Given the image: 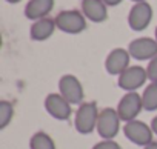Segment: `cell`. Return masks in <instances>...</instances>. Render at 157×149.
I'll use <instances>...</instances> for the list:
<instances>
[{"label": "cell", "mask_w": 157, "mask_h": 149, "mask_svg": "<svg viewBox=\"0 0 157 149\" xmlns=\"http://www.w3.org/2000/svg\"><path fill=\"white\" fill-rule=\"evenodd\" d=\"M99 108L96 102H83L78 106L74 118L75 129L80 134H91L97 129V120H99Z\"/></svg>", "instance_id": "obj_1"}, {"label": "cell", "mask_w": 157, "mask_h": 149, "mask_svg": "<svg viewBox=\"0 0 157 149\" xmlns=\"http://www.w3.org/2000/svg\"><path fill=\"white\" fill-rule=\"evenodd\" d=\"M151 128H152L154 134H157V117H154V118H152V121H151Z\"/></svg>", "instance_id": "obj_21"}, {"label": "cell", "mask_w": 157, "mask_h": 149, "mask_svg": "<svg viewBox=\"0 0 157 149\" xmlns=\"http://www.w3.org/2000/svg\"><path fill=\"white\" fill-rule=\"evenodd\" d=\"M31 149H56L54 140L46 132H36L29 140Z\"/></svg>", "instance_id": "obj_16"}, {"label": "cell", "mask_w": 157, "mask_h": 149, "mask_svg": "<svg viewBox=\"0 0 157 149\" xmlns=\"http://www.w3.org/2000/svg\"><path fill=\"white\" fill-rule=\"evenodd\" d=\"M142 109H143L142 95H139L137 92H126L117 105V112H119L122 121H125V123L136 120Z\"/></svg>", "instance_id": "obj_7"}, {"label": "cell", "mask_w": 157, "mask_h": 149, "mask_svg": "<svg viewBox=\"0 0 157 149\" xmlns=\"http://www.w3.org/2000/svg\"><path fill=\"white\" fill-rule=\"evenodd\" d=\"M142 102H143V109L146 111L157 109V82H149V85L143 89Z\"/></svg>", "instance_id": "obj_15"}, {"label": "cell", "mask_w": 157, "mask_h": 149, "mask_svg": "<svg viewBox=\"0 0 157 149\" xmlns=\"http://www.w3.org/2000/svg\"><path fill=\"white\" fill-rule=\"evenodd\" d=\"M151 19H152V8L148 2L136 3L128 14V23L132 31H143L151 23Z\"/></svg>", "instance_id": "obj_9"}, {"label": "cell", "mask_w": 157, "mask_h": 149, "mask_svg": "<svg viewBox=\"0 0 157 149\" xmlns=\"http://www.w3.org/2000/svg\"><path fill=\"white\" fill-rule=\"evenodd\" d=\"M6 2H10V3H19L20 0H6Z\"/></svg>", "instance_id": "obj_23"}, {"label": "cell", "mask_w": 157, "mask_h": 149, "mask_svg": "<svg viewBox=\"0 0 157 149\" xmlns=\"http://www.w3.org/2000/svg\"><path fill=\"white\" fill-rule=\"evenodd\" d=\"M146 72H148V80L149 82H157V55L152 60H149Z\"/></svg>", "instance_id": "obj_18"}, {"label": "cell", "mask_w": 157, "mask_h": 149, "mask_svg": "<svg viewBox=\"0 0 157 149\" xmlns=\"http://www.w3.org/2000/svg\"><path fill=\"white\" fill-rule=\"evenodd\" d=\"M129 58L131 54L129 51L123 48H116L113 49L105 60V69L111 76H120L122 72H125L129 68Z\"/></svg>", "instance_id": "obj_11"}, {"label": "cell", "mask_w": 157, "mask_h": 149, "mask_svg": "<svg viewBox=\"0 0 157 149\" xmlns=\"http://www.w3.org/2000/svg\"><path fill=\"white\" fill-rule=\"evenodd\" d=\"M93 149H122L120 144L114 140H102L93 146Z\"/></svg>", "instance_id": "obj_19"}, {"label": "cell", "mask_w": 157, "mask_h": 149, "mask_svg": "<svg viewBox=\"0 0 157 149\" xmlns=\"http://www.w3.org/2000/svg\"><path fill=\"white\" fill-rule=\"evenodd\" d=\"M59 92L71 103V105H78L83 103L85 91L83 86L75 76L72 74H66L59 80Z\"/></svg>", "instance_id": "obj_5"}, {"label": "cell", "mask_w": 157, "mask_h": 149, "mask_svg": "<svg viewBox=\"0 0 157 149\" xmlns=\"http://www.w3.org/2000/svg\"><path fill=\"white\" fill-rule=\"evenodd\" d=\"M134 3H140V2H146V0H132Z\"/></svg>", "instance_id": "obj_24"}, {"label": "cell", "mask_w": 157, "mask_h": 149, "mask_svg": "<svg viewBox=\"0 0 157 149\" xmlns=\"http://www.w3.org/2000/svg\"><path fill=\"white\" fill-rule=\"evenodd\" d=\"M128 51L136 60H152L157 55V42L155 39L140 37L129 43Z\"/></svg>", "instance_id": "obj_10"}, {"label": "cell", "mask_w": 157, "mask_h": 149, "mask_svg": "<svg viewBox=\"0 0 157 149\" xmlns=\"http://www.w3.org/2000/svg\"><path fill=\"white\" fill-rule=\"evenodd\" d=\"M148 80V72L142 66H129L119 76V86L128 92H136Z\"/></svg>", "instance_id": "obj_6"}, {"label": "cell", "mask_w": 157, "mask_h": 149, "mask_svg": "<svg viewBox=\"0 0 157 149\" xmlns=\"http://www.w3.org/2000/svg\"><path fill=\"white\" fill-rule=\"evenodd\" d=\"M123 134L134 144L145 147L149 143H152V134H154V131L145 121H140V120L136 118V120H131V121H126L125 123Z\"/></svg>", "instance_id": "obj_4"}, {"label": "cell", "mask_w": 157, "mask_h": 149, "mask_svg": "<svg viewBox=\"0 0 157 149\" xmlns=\"http://www.w3.org/2000/svg\"><path fill=\"white\" fill-rule=\"evenodd\" d=\"M103 2H105L108 6H117V5L122 2V0H103Z\"/></svg>", "instance_id": "obj_20"}, {"label": "cell", "mask_w": 157, "mask_h": 149, "mask_svg": "<svg viewBox=\"0 0 157 149\" xmlns=\"http://www.w3.org/2000/svg\"><path fill=\"white\" fill-rule=\"evenodd\" d=\"M155 42H157V28H155Z\"/></svg>", "instance_id": "obj_25"}, {"label": "cell", "mask_w": 157, "mask_h": 149, "mask_svg": "<svg viewBox=\"0 0 157 149\" xmlns=\"http://www.w3.org/2000/svg\"><path fill=\"white\" fill-rule=\"evenodd\" d=\"M143 149H157V141H152V143H149L148 146H145Z\"/></svg>", "instance_id": "obj_22"}, {"label": "cell", "mask_w": 157, "mask_h": 149, "mask_svg": "<svg viewBox=\"0 0 157 149\" xmlns=\"http://www.w3.org/2000/svg\"><path fill=\"white\" fill-rule=\"evenodd\" d=\"M106 3L103 0H82V13L83 16L94 22V23H102L108 19V9Z\"/></svg>", "instance_id": "obj_12"}, {"label": "cell", "mask_w": 157, "mask_h": 149, "mask_svg": "<svg viewBox=\"0 0 157 149\" xmlns=\"http://www.w3.org/2000/svg\"><path fill=\"white\" fill-rule=\"evenodd\" d=\"M56 28H57L56 20L45 17V19L36 20V22L33 23L29 34H31V39H33V40H36V42H43V40L49 39V37L54 34V29H56Z\"/></svg>", "instance_id": "obj_14"}, {"label": "cell", "mask_w": 157, "mask_h": 149, "mask_svg": "<svg viewBox=\"0 0 157 149\" xmlns=\"http://www.w3.org/2000/svg\"><path fill=\"white\" fill-rule=\"evenodd\" d=\"M72 105L60 94V92H52V94H48L46 99H45V109L46 112L57 118V120H68L72 114Z\"/></svg>", "instance_id": "obj_8"}, {"label": "cell", "mask_w": 157, "mask_h": 149, "mask_svg": "<svg viewBox=\"0 0 157 149\" xmlns=\"http://www.w3.org/2000/svg\"><path fill=\"white\" fill-rule=\"evenodd\" d=\"M56 25L60 31L66 34H78L86 29V17L83 13H78L75 9L62 11L56 17Z\"/></svg>", "instance_id": "obj_3"}, {"label": "cell", "mask_w": 157, "mask_h": 149, "mask_svg": "<svg viewBox=\"0 0 157 149\" xmlns=\"http://www.w3.org/2000/svg\"><path fill=\"white\" fill-rule=\"evenodd\" d=\"M54 8V0H29L26 8H25V16L29 20H40L45 19Z\"/></svg>", "instance_id": "obj_13"}, {"label": "cell", "mask_w": 157, "mask_h": 149, "mask_svg": "<svg viewBox=\"0 0 157 149\" xmlns=\"http://www.w3.org/2000/svg\"><path fill=\"white\" fill-rule=\"evenodd\" d=\"M14 117V106L8 100L0 102V129H5Z\"/></svg>", "instance_id": "obj_17"}, {"label": "cell", "mask_w": 157, "mask_h": 149, "mask_svg": "<svg viewBox=\"0 0 157 149\" xmlns=\"http://www.w3.org/2000/svg\"><path fill=\"white\" fill-rule=\"evenodd\" d=\"M120 115L117 112V109L113 108H105L100 111L99 114V120H97V132L103 140H113L120 129Z\"/></svg>", "instance_id": "obj_2"}]
</instances>
